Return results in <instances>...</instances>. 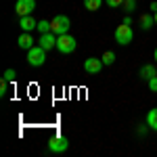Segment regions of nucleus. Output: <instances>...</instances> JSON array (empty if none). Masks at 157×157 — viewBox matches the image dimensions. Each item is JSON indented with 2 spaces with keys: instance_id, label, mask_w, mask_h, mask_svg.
<instances>
[{
  "instance_id": "f257e3e1",
  "label": "nucleus",
  "mask_w": 157,
  "mask_h": 157,
  "mask_svg": "<svg viewBox=\"0 0 157 157\" xmlns=\"http://www.w3.org/2000/svg\"><path fill=\"white\" fill-rule=\"evenodd\" d=\"M46 52H48V50L42 48L40 44H38V46H32V48L27 50V65H32V67H42V65L46 63Z\"/></svg>"
},
{
  "instance_id": "f03ea898",
  "label": "nucleus",
  "mask_w": 157,
  "mask_h": 157,
  "mask_svg": "<svg viewBox=\"0 0 157 157\" xmlns=\"http://www.w3.org/2000/svg\"><path fill=\"white\" fill-rule=\"evenodd\" d=\"M134 40V32L128 23H120L115 27V42L121 44V46H128L130 42Z\"/></svg>"
},
{
  "instance_id": "7ed1b4c3",
  "label": "nucleus",
  "mask_w": 157,
  "mask_h": 157,
  "mask_svg": "<svg viewBox=\"0 0 157 157\" xmlns=\"http://www.w3.org/2000/svg\"><path fill=\"white\" fill-rule=\"evenodd\" d=\"M69 25H71V21H69L67 15H57V17L50 21V32H52L55 36L67 34V32H69Z\"/></svg>"
},
{
  "instance_id": "20e7f679",
  "label": "nucleus",
  "mask_w": 157,
  "mask_h": 157,
  "mask_svg": "<svg viewBox=\"0 0 157 157\" xmlns=\"http://www.w3.org/2000/svg\"><path fill=\"white\" fill-rule=\"evenodd\" d=\"M57 50L61 55H69L75 50V38L69 36V34H61L57 36Z\"/></svg>"
},
{
  "instance_id": "39448f33",
  "label": "nucleus",
  "mask_w": 157,
  "mask_h": 157,
  "mask_svg": "<svg viewBox=\"0 0 157 157\" xmlns=\"http://www.w3.org/2000/svg\"><path fill=\"white\" fill-rule=\"evenodd\" d=\"M67 149H69V140L65 136H52L48 140V151L52 153H65Z\"/></svg>"
},
{
  "instance_id": "423d86ee",
  "label": "nucleus",
  "mask_w": 157,
  "mask_h": 157,
  "mask_svg": "<svg viewBox=\"0 0 157 157\" xmlns=\"http://www.w3.org/2000/svg\"><path fill=\"white\" fill-rule=\"evenodd\" d=\"M36 9V0H17L15 4V13L19 17H25V15H32Z\"/></svg>"
},
{
  "instance_id": "0eeeda50",
  "label": "nucleus",
  "mask_w": 157,
  "mask_h": 157,
  "mask_svg": "<svg viewBox=\"0 0 157 157\" xmlns=\"http://www.w3.org/2000/svg\"><path fill=\"white\" fill-rule=\"evenodd\" d=\"M103 61L97 59V57H88V59L84 61V69L86 73H90V75H94V73H101V69H103Z\"/></svg>"
},
{
  "instance_id": "6e6552de",
  "label": "nucleus",
  "mask_w": 157,
  "mask_h": 157,
  "mask_svg": "<svg viewBox=\"0 0 157 157\" xmlns=\"http://www.w3.org/2000/svg\"><path fill=\"white\" fill-rule=\"evenodd\" d=\"M38 44L42 46V48H57V36L52 34V32H46V34H40V38H38Z\"/></svg>"
},
{
  "instance_id": "1a4fd4ad",
  "label": "nucleus",
  "mask_w": 157,
  "mask_h": 157,
  "mask_svg": "<svg viewBox=\"0 0 157 157\" xmlns=\"http://www.w3.org/2000/svg\"><path fill=\"white\" fill-rule=\"evenodd\" d=\"M34 42H36V40L32 38V32H23L21 36L17 38V46L23 48V50H29L32 46H34Z\"/></svg>"
},
{
  "instance_id": "9d476101",
  "label": "nucleus",
  "mask_w": 157,
  "mask_h": 157,
  "mask_svg": "<svg viewBox=\"0 0 157 157\" xmlns=\"http://www.w3.org/2000/svg\"><path fill=\"white\" fill-rule=\"evenodd\" d=\"M19 27H21L23 32H34V29H38V21L32 15H25V17L19 19Z\"/></svg>"
},
{
  "instance_id": "9b49d317",
  "label": "nucleus",
  "mask_w": 157,
  "mask_h": 157,
  "mask_svg": "<svg viewBox=\"0 0 157 157\" xmlns=\"http://www.w3.org/2000/svg\"><path fill=\"white\" fill-rule=\"evenodd\" d=\"M138 73H140V78H143V80H151L153 75H157V69L153 67V65H143Z\"/></svg>"
},
{
  "instance_id": "f8f14e48",
  "label": "nucleus",
  "mask_w": 157,
  "mask_h": 157,
  "mask_svg": "<svg viewBox=\"0 0 157 157\" xmlns=\"http://www.w3.org/2000/svg\"><path fill=\"white\" fill-rule=\"evenodd\" d=\"M147 126L157 132V107H153L149 113H147Z\"/></svg>"
},
{
  "instance_id": "ddd939ff",
  "label": "nucleus",
  "mask_w": 157,
  "mask_h": 157,
  "mask_svg": "<svg viewBox=\"0 0 157 157\" xmlns=\"http://www.w3.org/2000/svg\"><path fill=\"white\" fill-rule=\"evenodd\" d=\"M155 25V15H143L140 17V27L143 29H151Z\"/></svg>"
},
{
  "instance_id": "4468645a",
  "label": "nucleus",
  "mask_w": 157,
  "mask_h": 157,
  "mask_svg": "<svg viewBox=\"0 0 157 157\" xmlns=\"http://www.w3.org/2000/svg\"><path fill=\"white\" fill-rule=\"evenodd\" d=\"M101 4H103V0H84L86 11H90V13L98 11V9H101Z\"/></svg>"
},
{
  "instance_id": "2eb2a0df",
  "label": "nucleus",
  "mask_w": 157,
  "mask_h": 157,
  "mask_svg": "<svg viewBox=\"0 0 157 157\" xmlns=\"http://www.w3.org/2000/svg\"><path fill=\"white\" fill-rule=\"evenodd\" d=\"M38 32H40V34H46V32H50V21H46V19L38 21Z\"/></svg>"
},
{
  "instance_id": "dca6fc26",
  "label": "nucleus",
  "mask_w": 157,
  "mask_h": 157,
  "mask_svg": "<svg viewBox=\"0 0 157 157\" xmlns=\"http://www.w3.org/2000/svg\"><path fill=\"white\" fill-rule=\"evenodd\" d=\"M103 63H105V65H113V61H115V52H111V50H107V52H105V55H103Z\"/></svg>"
},
{
  "instance_id": "f3484780",
  "label": "nucleus",
  "mask_w": 157,
  "mask_h": 157,
  "mask_svg": "<svg viewBox=\"0 0 157 157\" xmlns=\"http://www.w3.org/2000/svg\"><path fill=\"white\" fill-rule=\"evenodd\" d=\"M2 78H4L6 82H11V84H13V82H15V78H17V71H15V69H6Z\"/></svg>"
},
{
  "instance_id": "a211bd4d",
  "label": "nucleus",
  "mask_w": 157,
  "mask_h": 157,
  "mask_svg": "<svg viewBox=\"0 0 157 157\" xmlns=\"http://www.w3.org/2000/svg\"><path fill=\"white\" fill-rule=\"evenodd\" d=\"M124 9H126V13H132L134 9H136V0H124V4H121Z\"/></svg>"
},
{
  "instance_id": "6ab92c4d",
  "label": "nucleus",
  "mask_w": 157,
  "mask_h": 157,
  "mask_svg": "<svg viewBox=\"0 0 157 157\" xmlns=\"http://www.w3.org/2000/svg\"><path fill=\"white\" fill-rule=\"evenodd\" d=\"M9 84H11V82H6L4 78L0 80V97H6V92H9Z\"/></svg>"
},
{
  "instance_id": "aec40b11",
  "label": "nucleus",
  "mask_w": 157,
  "mask_h": 157,
  "mask_svg": "<svg viewBox=\"0 0 157 157\" xmlns=\"http://www.w3.org/2000/svg\"><path fill=\"white\" fill-rule=\"evenodd\" d=\"M147 84H149V90H153V92H157V75H153L151 80H147Z\"/></svg>"
},
{
  "instance_id": "412c9836",
  "label": "nucleus",
  "mask_w": 157,
  "mask_h": 157,
  "mask_svg": "<svg viewBox=\"0 0 157 157\" xmlns=\"http://www.w3.org/2000/svg\"><path fill=\"white\" fill-rule=\"evenodd\" d=\"M107 2V6H111V9H120L121 4H124V0H105Z\"/></svg>"
},
{
  "instance_id": "4be33fe9",
  "label": "nucleus",
  "mask_w": 157,
  "mask_h": 157,
  "mask_svg": "<svg viewBox=\"0 0 157 157\" xmlns=\"http://www.w3.org/2000/svg\"><path fill=\"white\" fill-rule=\"evenodd\" d=\"M151 11H153V13H157V2H155V0L151 2Z\"/></svg>"
},
{
  "instance_id": "5701e85b",
  "label": "nucleus",
  "mask_w": 157,
  "mask_h": 157,
  "mask_svg": "<svg viewBox=\"0 0 157 157\" xmlns=\"http://www.w3.org/2000/svg\"><path fill=\"white\" fill-rule=\"evenodd\" d=\"M153 59H155V61H157V48H155V52H153Z\"/></svg>"
},
{
  "instance_id": "b1692460",
  "label": "nucleus",
  "mask_w": 157,
  "mask_h": 157,
  "mask_svg": "<svg viewBox=\"0 0 157 157\" xmlns=\"http://www.w3.org/2000/svg\"><path fill=\"white\" fill-rule=\"evenodd\" d=\"M153 15H155V25H157V13H153Z\"/></svg>"
}]
</instances>
